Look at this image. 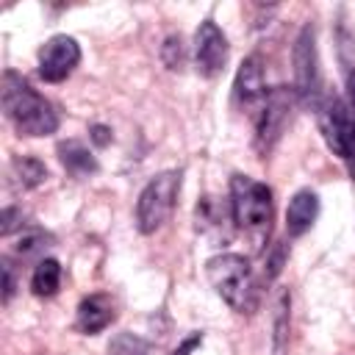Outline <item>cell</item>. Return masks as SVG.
Listing matches in <instances>:
<instances>
[{
    "instance_id": "6da1fadb",
    "label": "cell",
    "mask_w": 355,
    "mask_h": 355,
    "mask_svg": "<svg viewBox=\"0 0 355 355\" xmlns=\"http://www.w3.org/2000/svg\"><path fill=\"white\" fill-rule=\"evenodd\" d=\"M0 97H3V111L8 116V122L25 133V136H50L58 128V114L53 111V105L36 92L31 89L28 80H22V75L17 72H3V86H0Z\"/></svg>"
},
{
    "instance_id": "7a4b0ae2",
    "label": "cell",
    "mask_w": 355,
    "mask_h": 355,
    "mask_svg": "<svg viewBox=\"0 0 355 355\" xmlns=\"http://www.w3.org/2000/svg\"><path fill=\"white\" fill-rule=\"evenodd\" d=\"M316 114L327 147L347 164L349 175L355 178V64L347 69V94H324Z\"/></svg>"
},
{
    "instance_id": "3957f363",
    "label": "cell",
    "mask_w": 355,
    "mask_h": 355,
    "mask_svg": "<svg viewBox=\"0 0 355 355\" xmlns=\"http://www.w3.org/2000/svg\"><path fill=\"white\" fill-rule=\"evenodd\" d=\"M205 272H208V280L211 286L216 288V294L239 313H252L258 308V300H261V288H258V280L252 275V266L244 255H233V252H225V255H216L205 263Z\"/></svg>"
},
{
    "instance_id": "277c9868",
    "label": "cell",
    "mask_w": 355,
    "mask_h": 355,
    "mask_svg": "<svg viewBox=\"0 0 355 355\" xmlns=\"http://www.w3.org/2000/svg\"><path fill=\"white\" fill-rule=\"evenodd\" d=\"M230 214L239 230H244L261 244L269 236L272 216H275L269 186L247 175H233L230 178Z\"/></svg>"
},
{
    "instance_id": "5b68a950",
    "label": "cell",
    "mask_w": 355,
    "mask_h": 355,
    "mask_svg": "<svg viewBox=\"0 0 355 355\" xmlns=\"http://www.w3.org/2000/svg\"><path fill=\"white\" fill-rule=\"evenodd\" d=\"M178 191H180V172L178 169H169V172L155 175L141 189V194H139V202H136V227L141 233H155L172 216Z\"/></svg>"
},
{
    "instance_id": "8992f818",
    "label": "cell",
    "mask_w": 355,
    "mask_h": 355,
    "mask_svg": "<svg viewBox=\"0 0 355 355\" xmlns=\"http://www.w3.org/2000/svg\"><path fill=\"white\" fill-rule=\"evenodd\" d=\"M291 55H294V92L305 105H311L316 111L324 92H322V72H319V53H316L313 25H305L300 31Z\"/></svg>"
},
{
    "instance_id": "52a82bcc",
    "label": "cell",
    "mask_w": 355,
    "mask_h": 355,
    "mask_svg": "<svg viewBox=\"0 0 355 355\" xmlns=\"http://www.w3.org/2000/svg\"><path fill=\"white\" fill-rule=\"evenodd\" d=\"M294 100H297V92L286 89V86H277V89L266 92V100H263L261 114H258V130H255V147H258L261 155H266L277 144L283 130L288 128Z\"/></svg>"
},
{
    "instance_id": "ba28073f",
    "label": "cell",
    "mask_w": 355,
    "mask_h": 355,
    "mask_svg": "<svg viewBox=\"0 0 355 355\" xmlns=\"http://www.w3.org/2000/svg\"><path fill=\"white\" fill-rule=\"evenodd\" d=\"M80 64V47L72 36H53L39 50V75L47 83H61L72 75V69Z\"/></svg>"
},
{
    "instance_id": "9c48e42d",
    "label": "cell",
    "mask_w": 355,
    "mask_h": 355,
    "mask_svg": "<svg viewBox=\"0 0 355 355\" xmlns=\"http://www.w3.org/2000/svg\"><path fill=\"white\" fill-rule=\"evenodd\" d=\"M194 61H197V72L202 78L219 75L227 64V39L216 28L214 19L200 22V28L194 33Z\"/></svg>"
},
{
    "instance_id": "30bf717a",
    "label": "cell",
    "mask_w": 355,
    "mask_h": 355,
    "mask_svg": "<svg viewBox=\"0 0 355 355\" xmlns=\"http://www.w3.org/2000/svg\"><path fill=\"white\" fill-rule=\"evenodd\" d=\"M266 100V83H263V67H261V58L258 55H250L241 61L239 72H236V80H233V103L244 111H252L263 105Z\"/></svg>"
},
{
    "instance_id": "8fae6325",
    "label": "cell",
    "mask_w": 355,
    "mask_h": 355,
    "mask_svg": "<svg viewBox=\"0 0 355 355\" xmlns=\"http://www.w3.org/2000/svg\"><path fill=\"white\" fill-rule=\"evenodd\" d=\"M114 316H116V311H114V302L108 294H89L78 305V327L89 336L105 330L114 322Z\"/></svg>"
},
{
    "instance_id": "7c38bea8",
    "label": "cell",
    "mask_w": 355,
    "mask_h": 355,
    "mask_svg": "<svg viewBox=\"0 0 355 355\" xmlns=\"http://www.w3.org/2000/svg\"><path fill=\"white\" fill-rule=\"evenodd\" d=\"M319 216V197L311 189H302L291 197L288 208H286V233L291 239L302 236Z\"/></svg>"
},
{
    "instance_id": "4fadbf2b",
    "label": "cell",
    "mask_w": 355,
    "mask_h": 355,
    "mask_svg": "<svg viewBox=\"0 0 355 355\" xmlns=\"http://www.w3.org/2000/svg\"><path fill=\"white\" fill-rule=\"evenodd\" d=\"M58 161L64 164V169L75 178H89L100 169L97 158L92 155V150L78 141V139H67V141H58Z\"/></svg>"
},
{
    "instance_id": "5bb4252c",
    "label": "cell",
    "mask_w": 355,
    "mask_h": 355,
    "mask_svg": "<svg viewBox=\"0 0 355 355\" xmlns=\"http://www.w3.org/2000/svg\"><path fill=\"white\" fill-rule=\"evenodd\" d=\"M194 219H197V230L205 233V236H214V239H227V214H225V205H219L214 197H202L197 202V211H194Z\"/></svg>"
},
{
    "instance_id": "9a60e30c",
    "label": "cell",
    "mask_w": 355,
    "mask_h": 355,
    "mask_svg": "<svg viewBox=\"0 0 355 355\" xmlns=\"http://www.w3.org/2000/svg\"><path fill=\"white\" fill-rule=\"evenodd\" d=\"M61 286V266L55 258H42L33 269V277H31V288L36 297H53Z\"/></svg>"
},
{
    "instance_id": "2e32d148",
    "label": "cell",
    "mask_w": 355,
    "mask_h": 355,
    "mask_svg": "<svg viewBox=\"0 0 355 355\" xmlns=\"http://www.w3.org/2000/svg\"><path fill=\"white\" fill-rule=\"evenodd\" d=\"M11 178L22 189H36L39 183H44L47 166L39 158H33V155H19V158L11 161Z\"/></svg>"
},
{
    "instance_id": "e0dca14e",
    "label": "cell",
    "mask_w": 355,
    "mask_h": 355,
    "mask_svg": "<svg viewBox=\"0 0 355 355\" xmlns=\"http://www.w3.org/2000/svg\"><path fill=\"white\" fill-rule=\"evenodd\" d=\"M288 341V291L277 294L275 305V336H272V355H286Z\"/></svg>"
},
{
    "instance_id": "ac0fdd59",
    "label": "cell",
    "mask_w": 355,
    "mask_h": 355,
    "mask_svg": "<svg viewBox=\"0 0 355 355\" xmlns=\"http://www.w3.org/2000/svg\"><path fill=\"white\" fill-rule=\"evenodd\" d=\"M50 244H53V236H50V233L39 230V227H28V230L22 227V236H19V241L14 244V250H17V255L31 258V255L44 252Z\"/></svg>"
},
{
    "instance_id": "d6986e66",
    "label": "cell",
    "mask_w": 355,
    "mask_h": 355,
    "mask_svg": "<svg viewBox=\"0 0 355 355\" xmlns=\"http://www.w3.org/2000/svg\"><path fill=\"white\" fill-rule=\"evenodd\" d=\"M108 355H155V352L144 338L133 333H116L108 344Z\"/></svg>"
},
{
    "instance_id": "ffe728a7",
    "label": "cell",
    "mask_w": 355,
    "mask_h": 355,
    "mask_svg": "<svg viewBox=\"0 0 355 355\" xmlns=\"http://www.w3.org/2000/svg\"><path fill=\"white\" fill-rule=\"evenodd\" d=\"M161 55H164V64H166L169 69H183V61H186L183 39H180V36H169V39L164 42Z\"/></svg>"
},
{
    "instance_id": "44dd1931",
    "label": "cell",
    "mask_w": 355,
    "mask_h": 355,
    "mask_svg": "<svg viewBox=\"0 0 355 355\" xmlns=\"http://www.w3.org/2000/svg\"><path fill=\"white\" fill-rule=\"evenodd\" d=\"M3 225H0V233L3 236H11L14 230H19V227H25V222H22V211L19 208H3V219H0Z\"/></svg>"
},
{
    "instance_id": "7402d4cb",
    "label": "cell",
    "mask_w": 355,
    "mask_h": 355,
    "mask_svg": "<svg viewBox=\"0 0 355 355\" xmlns=\"http://www.w3.org/2000/svg\"><path fill=\"white\" fill-rule=\"evenodd\" d=\"M14 288H17V277H14V266L8 258H3V302H8L14 297Z\"/></svg>"
},
{
    "instance_id": "603a6c76",
    "label": "cell",
    "mask_w": 355,
    "mask_h": 355,
    "mask_svg": "<svg viewBox=\"0 0 355 355\" xmlns=\"http://www.w3.org/2000/svg\"><path fill=\"white\" fill-rule=\"evenodd\" d=\"M92 141H94L97 147L111 144V130H108L105 125H92Z\"/></svg>"
},
{
    "instance_id": "cb8c5ba5",
    "label": "cell",
    "mask_w": 355,
    "mask_h": 355,
    "mask_svg": "<svg viewBox=\"0 0 355 355\" xmlns=\"http://www.w3.org/2000/svg\"><path fill=\"white\" fill-rule=\"evenodd\" d=\"M200 344H202V336H200V333H194L191 338H186V341L180 344V349H175V355H189V352H191L194 347H200Z\"/></svg>"
}]
</instances>
